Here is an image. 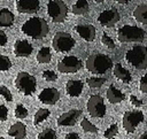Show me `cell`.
<instances>
[{"label":"cell","mask_w":147,"mask_h":139,"mask_svg":"<svg viewBox=\"0 0 147 139\" xmlns=\"http://www.w3.org/2000/svg\"><path fill=\"white\" fill-rule=\"evenodd\" d=\"M117 133H118V126H117V124H111V125L105 131L103 136H105V138H107V139H113Z\"/></svg>","instance_id":"cell-31"},{"label":"cell","mask_w":147,"mask_h":139,"mask_svg":"<svg viewBox=\"0 0 147 139\" xmlns=\"http://www.w3.org/2000/svg\"><path fill=\"white\" fill-rule=\"evenodd\" d=\"M142 121H144V114L141 111L127 110L123 115V128L127 133H132Z\"/></svg>","instance_id":"cell-8"},{"label":"cell","mask_w":147,"mask_h":139,"mask_svg":"<svg viewBox=\"0 0 147 139\" xmlns=\"http://www.w3.org/2000/svg\"><path fill=\"white\" fill-rule=\"evenodd\" d=\"M11 61L6 55H0V71H7L11 68Z\"/></svg>","instance_id":"cell-29"},{"label":"cell","mask_w":147,"mask_h":139,"mask_svg":"<svg viewBox=\"0 0 147 139\" xmlns=\"http://www.w3.org/2000/svg\"><path fill=\"white\" fill-rule=\"evenodd\" d=\"M133 17L142 23V24H147V5H139L136 7V9L133 10Z\"/></svg>","instance_id":"cell-23"},{"label":"cell","mask_w":147,"mask_h":139,"mask_svg":"<svg viewBox=\"0 0 147 139\" xmlns=\"http://www.w3.org/2000/svg\"><path fill=\"white\" fill-rule=\"evenodd\" d=\"M51 111L46 108H40L36 111L34 114V117H33V124L34 125H39L41 122H44L48 116H49Z\"/></svg>","instance_id":"cell-25"},{"label":"cell","mask_w":147,"mask_h":139,"mask_svg":"<svg viewBox=\"0 0 147 139\" xmlns=\"http://www.w3.org/2000/svg\"><path fill=\"white\" fill-rule=\"evenodd\" d=\"M0 139H5V138H2V137H0Z\"/></svg>","instance_id":"cell-43"},{"label":"cell","mask_w":147,"mask_h":139,"mask_svg":"<svg viewBox=\"0 0 147 139\" xmlns=\"http://www.w3.org/2000/svg\"><path fill=\"white\" fill-rule=\"evenodd\" d=\"M39 0H17L16 10L22 14H34L39 10Z\"/></svg>","instance_id":"cell-13"},{"label":"cell","mask_w":147,"mask_h":139,"mask_svg":"<svg viewBox=\"0 0 147 139\" xmlns=\"http://www.w3.org/2000/svg\"><path fill=\"white\" fill-rule=\"evenodd\" d=\"M52 46L56 52H69L75 46V39L68 32H56L52 40Z\"/></svg>","instance_id":"cell-7"},{"label":"cell","mask_w":147,"mask_h":139,"mask_svg":"<svg viewBox=\"0 0 147 139\" xmlns=\"http://www.w3.org/2000/svg\"><path fill=\"white\" fill-rule=\"evenodd\" d=\"M38 99L45 105H55L60 100V92L55 87H47L39 93Z\"/></svg>","instance_id":"cell-14"},{"label":"cell","mask_w":147,"mask_h":139,"mask_svg":"<svg viewBox=\"0 0 147 139\" xmlns=\"http://www.w3.org/2000/svg\"><path fill=\"white\" fill-rule=\"evenodd\" d=\"M28 115H29V111H28V109L23 105H17L16 106V108H15V116L17 118L23 119V118L28 117Z\"/></svg>","instance_id":"cell-30"},{"label":"cell","mask_w":147,"mask_h":139,"mask_svg":"<svg viewBox=\"0 0 147 139\" xmlns=\"http://www.w3.org/2000/svg\"><path fill=\"white\" fill-rule=\"evenodd\" d=\"M8 117V109L6 106L3 105H0V122H3L6 121Z\"/></svg>","instance_id":"cell-36"},{"label":"cell","mask_w":147,"mask_h":139,"mask_svg":"<svg viewBox=\"0 0 147 139\" xmlns=\"http://www.w3.org/2000/svg\"><path fill=\"white\" fill-rule=\"evenodd\" d=\"M15 86L22 94L32 95L37 88V80L29 72L21 71L17 74V76L15 78Z\"/></svg>","instance_id":"cell-4"},{"label":"cell","mask_w":147,"mask_h":139,"mask_svg":"<svg viewBox=\"0 0 147 139\" xmlns=\"http://www.w3.org/2000/svg\"><path fill=\"white\" fill-rule=\"evenodd\" d=\"M82 67H83V63H82L80 59H78L77 56H74V55L64 56L57 63V70L63 74L77 72L78 70L82 69Z\"/></svg>","instance_id":"cell-9"},{"label":"cell","mask_w":147,"mask_h":139,"mask_svg":"<svg viewBox=\"0 0 147 139\" xmlns=\"http://www.w3.org/2000/svg\"><path fill=\"white\" fill-rule=\"evenodd\" d=\"M65 139H80V137L75 132H70L65 136Z\"/></svg>","instance_id":"cell-39"},{"label":"cell","mask_w":147,"mask_h":139,"mask_svg":"<svg viewBox=\"0 0 147 139\" xmlns=\"http://www.w3.org/2000/svg\"><path fill=\"white\" fill-rule=\"evenodd\" d=\"M125 60L136 69L144 70L147 68V47L144 45H136L125 54Z\"/></svg>","instance_id":"cell-3"},{"label":"cell","mask_w":147,"mask_h":139,"mask_svg":"<svg viewBox=\"0 0 147 139\" xmlns=\"http://www.w3.org/2000/svg\"><path fill=\"white\" fill-rule=\"evenodd\" d=\"M145 31L136 25H123L117 30V39L121 43L141 41L145 38Z\"/></svg>","instance_id":"cell-5"},{"label":"cell","mask_w":147,"mask_h":139,"mask_svg":"<svg viewBox=\"0 0 147 139\" xmlns=\"http://www.w3.org/2000/svg\"><path fill=\"white\" fill-rule=\"evenodd\" d=\"M14 24V14L8 8L0 9V26L10 28Z\"/></svg>","instance_id":"cell-21"},{"label":"cell","mask_w":147,"mask_h":139,"mask_svg":"<svg viewBox=\"0 0 147 139\" xmlns=\"http://www.w3.org/2000/svg\"><path fill=\"white\" fill-rule=\"evenodd\" d=\"M139 87H140V91H141V92L147 93V75H144V76L140 78Z\"/></svg>","instance_id":"cell-35"},{"label":"cell","mask_w":147,"mask_h":139,"mask_svg":"<svg viewBox=\"0 0 147 139\" xmlns=\"http://www.w3.org/2000/svg\"><path fill=\"white\" fill-rule=\"evenodd\" d=\"M32 51V45L25 39H18L14 45V54L17 57H28L29 55H31Z\"/></svg>","instance_id":"cell-15"},{"label":"cell","mask_w":147,"mask_h":139,"mask_svg":"<svg viewBox=\"0 0 147 139\" xmlns=\"http://www.w3.org/2000/svg\"><path fill=\"white\" fill-rule=\"evenodd\" d=\"M94 1H95L96 3H101V2H103L105 0H94Z\"/></svg>","instance_id":"cell-42"},{"label":"cell","mask_w":147,"mask_h":139,"mask_svg":"<svg viewBox=\"0 0 147 139\" xmlns=\"http://www.w3.org/2000/svg\"><path fill=\"white\" fill-rule=\"evenodd\" d=\"M114 75L117 79L124 82V83H130L132 77H131V74L129 70H126L121 63H116L114 65Z\"/></svg>","instance_id":"cell-20"},{"label":"cell","mask_w":147,"mask_h":139,"mask_svg":"<svg viewBox=\"0 0 147 139\" xmlns=\"http://www.w3.org/2000/svg\"><path fill=\"white\" fill-rule=\"evenodd\" d=\"M106 78L102 77H88L86 79V84L91 87V88H99L101 87L105 83H106Z\"/></svg>","instance_id":"cell-26"},{"label":"cell","mask_w":147,"mask_h":139,"mask_svg":"<svg viewBox=\"0 0 147 139\" xmlns=\"http://www.w3.org/2000/svg\"><path fill=\"white\" fill-rule=\"evenodd\" d=\"M101 43L106 46V47H108L109 49H114L115 47H116V45H115V43H114V40L107 34V33H102V37H101Z\"/></svg>","instance_id":"cell-32"},{"label":"cell","mask_w":147,"mask_h":139,"mask_svg":"<svg viewBox=\"0 0 147 139\" xmlns=\"http://www.w3.org/2000/svg\"><path fill=\"white\" fill-rule=\"evenodd\" d=\"M119 20H121V15H119L118 10L116 8H114V7L101 11L100 15L98 16V22L101 25L107 26V28L114 26Z\"/></svg>","instance_id":"cell-11"},{"label":"cell","mask_w":147,"mask_h":139,"mask_svg":"<svg viewBox=\"0 0 147 139\" xmlns=\"http://www.w3.org/2000/svg\"><path fill=\"white\" fill-rule=\"evenodd\" d=\"M88 9L90 6L87 0H77L71 7V11L75 15H86L88 13Z\"/></svg>","instance_id":"cell-22"},{"label":"cell","mask_w":147,"mask_h":139,"mask_svg":"<svg viewBox=\"0 0 147 139\" xmlns=\"http://www.w3.org/2000/svg\"><path fill=\"white\" fill-rule=\"evenodd\" d=\"M80 126L85 132H90V133H96L98 132V128L94 124H92L87 118H84L80 122Z\"/></svg>","instance_id":"cell-27"},{"label":"cell","mask_w":147,"mask_h":139,"mask_svg":"<svg viewBox=\"0 0 147 139\" xmlns=\"http://www.w3.org/2000/svg\"><path fill=\"white\" fill-rule=\"evenodd\" d=\"M42 77L44 79H46L47 82H54L57 79V75L53 71V70H45L42 72Z\"/></svg>","instance_id":"cell-34"},{"label":"cell","mask_w":147,"mask_h":139,"mask_svg":"<svg viewBox=\"0 0 147 139\" xmlns=\"http://www.w3.org/2000/svg\"><path fill=\"white\" fill-rule=\"evenodd\" d=\"M21 31L25 36L31 37L33 39H41V38L47 36V33L49 31V28H48L47 22L44 18L34 16V17H31V18L26 20L22 24Z\"/></svg>","instance_id":"cell-1"},{"label":"cell","mask_w":147,"mask_h":139,"mask_svg":"<svg viewBox=\"0 0 147 139\" xmlns=\"http://www.w3.org/2000/svg\"><path fill=\"white\" fill-rule=\"evenodd\" d=\"M130 101H131V103H132L133 106H136V107H140V106H142V101L139 100L136 95H130Z\"/></svg>","instance_id":"cell-37"},{"label":"cell","mask_w":147,"mask_h":139,"mask_svg":"<svg viewBox=\"0 0 147 139\" xmlns=\"http://www.w3.org/2000/svg\"><path fill=\"white\" fill-rule=\"evenodd\" d=\"M8 136L13 137L14 139H24L26 137V126L22 122H16L14 123L9 130H8Z\"/></svg>","instance_id":"cell-18"},{"label":"cell","mask_w":147,"mask_h":139,"mask_svg":"<svg viewBox=\"0 0 147 139\" xmlns=\"http://www.w3.org/2000/svg\"><path fill=\"white\" fill-rule=\"evenodd\" d=\"M37 139H57V136H56V132L53 129H49L48 128V129L42 130L38 134Z\"/></svg>","instance_id":"cell-28"},{"label":"cell","mask_w":147,"mask_h":139,"mask_svg":"<svg viewBox=\"0 0 147 139\" xmlns=\"http://www.w3.org/2000/svg\"><path fill=\"white\" fill-rule=\"evenodd\" d=\"M47 14L55 23H62L68 15V7L62 0H49L47 3Z\"/></svg>","instance_id":"cell-6"},{"label":"cell","mask_w":147,"mask_h":139,"mask_svg":"<svg viewBox=\"0 0 147 139\" xmlns=\"http://www.w3.org/2000/svg\"><path fill=\"white\" fill-rule=\"evenodd\" d=\"M82 110L79 109H71L69 111L63 113L57 118V125L60 126H72L76 124L77 119L80 117Z\"/></svg>","instance_id":"cell-12"},{"label":"cell","mask_w":147,"mask_h":139,"mask_svg":"<svg viewBox=\"0 0 147 139\" xmlns=\"http://www.w3.org/2000/svg\"><path fill=\"white\" fill-rule=\"evenodd\" d=\"M87 111L92 117H103L106 114V105L102 96L96 94L91 95L87 100Z\"/></svg>","instance_id":"cell-10"},{"label":"cell","mask_w":147,"mask_h":139,"mask_svg":"<svg viewBox=\"0 0 147 139\" xmlns=\"http://www.w3.org/2000/svg\"><path fill=\"white\" fill-rule=\"evenodd\" d=\"M125 95L122 91H119L118 88H116L114 85H110L107 90V99L109 100V102L111 103H119L124 100Z\"/></svg>","instance_id":"cell-19"},{"label":"cell","mask_w":147,"mask_h":139,"mask_svg":"<svg viewBox=\"0 0 147 139\" xmlns=\"http://www.w3.org/2000/svg\"><path fill=\"white\" fill-rule=\"evenodd\" d=\"M36 59H37V61L39 63H48V62H51V60H52V53H51L49 47H41L38 51Z\"/></svg>","instance_id":"cell-24"},{"label":"cell","mask_w":147,"mask_h":139,"mask_svg":"<svg viewBox=\"0 0 147 139\" xmlns=\"http://www.w3.org/2000/svg\"><path fill=\"white\" fill-rule=\"evenodd\" d=\"M0 94L3 96V99L6 101H8V102L13 101V94H11V92L9 91V88L7 86H5V85L0 86Z\"/></svg>","instance_id":"cell-33"},{"label":"cell","mask_w":147,"mask_h":139,"mask_svg":"<svg viewBox=\"0 0 147 139\" xmlns=\"http://www.w3.org/2000/svg\"><path fill=\"white\" fill-rule=\"evenodd\" d=\"M138 139H147V131H145V132H144V133H142Z\"/></svg>","instance_id":"cell-40"},{"label":"cell","mask_w":147,"mask_h":139,"mask_svg":"<svg viewBox=\"0 0 147 139\" xmlns=\"http://www.w3.org/2000/svg\"><path fill=\"white\" fill-rule=\"evenodd\" d=\"M116 2H118V3H127L129 1H131V0H115Z\"/></svg>","instance_id":"cell-41"},{"label":"cell","mask_w":147,"mask_h":139,"mask_svg":"<svg viewBox=\"0 0 147 139\" xmlns=\"http://www.w3.org/2000/svg\"><path fill=\"white\" fill-rule=\"evenodd\" d=\"M84 84L82 80H77V79H70L65 84V92L69 96L72 98H77L80 95L82 91H83Z\"/></svg>","instance_id":"cell-17"},{"label":"cell","mask_w":147,"mask_h":139,"mask_svg":"<svg viewBox=\"0 0 147 139\" xmlns=\"http://www.w3.org/2000/svg\"><path fill=\"white\" fill-rule=\"evenodd\" d=\"M86 69L92 74H105L113 65L111 59L106 54H92L86 60Z\"/></svg>","instance_id":"cell-2"},{"label":"cell","mask_w":147,"mask_h":139,"mask_svg":"<svg viewBox=\"0 0 147 139\" xmlns=\"http://www.w3.org/2000/svg\"><path fill=\"white\" fill-rule=\"evenodd\" d=\"M75 31L85 41H93L95 38V34H96L95 28L91 24H78L75 26Z\"/></svg>","instance_id":"cell-16"},{"label":"cell","mask_w":147,"mask_h":139,"mask_svg":"<svg viewBox=\"0 0 147 139\" xmlns=\"http://www.w3.org/2000/svg\"><path fill=\"white\" fill-rule=\"evenodd\" d=\"M7 41H8L7 34L2 30H0V46H5L7 44Z\"/></svg>","instance_id":"cell-38"}]
</instances>
